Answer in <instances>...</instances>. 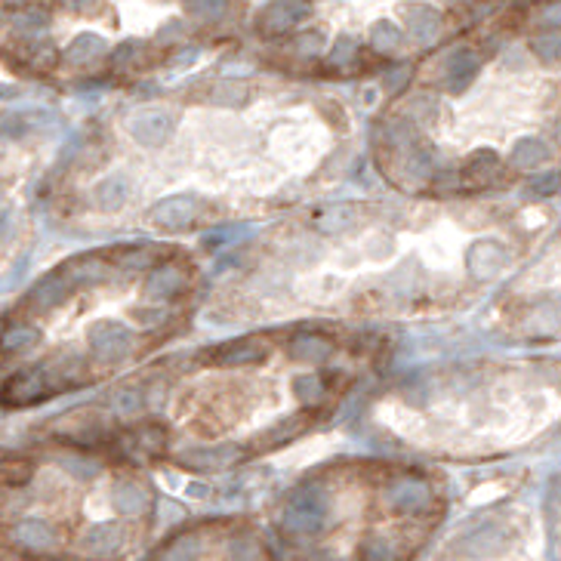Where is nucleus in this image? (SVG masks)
Here are the masks:
<instances>
[{"instance_id": "obj_13", "label": "nucleus", "mask_w": 561, "mask_h": 561, "mask_svg": "<svg viewBox=\"0 0 561 561\" xmlns=\"http://www.w3.org/2000/svg\"><path fill=\"white\" fill-rule=\"evenodd\" d=\"M62 275L71 287H96V284H102V280H109L111 272H109V265L99 263V259H77V263L65 265Z\"/></svg>"}, {"instance_id": "obj_31", "label": "nucleus", "mask_w": 561, "mask_h": 561, "mask_svg": "<svg viewBox=\"0 0 561 561\" xmlns=\"http://www.w3.org/2000/svg\"><path fill=\"white\" fill-rule=\"evenodd\" d=\"M293 44H297L299 56H318V53L324 50V35H321V31H299Z\"/></svg>"}, {"instance_id": "obj_12", "label": "nucleus", "mask_w": 561, "mask_h": 561, "mask_svg": "<svg viewBox=\"0 0 561 561\" xmlns=\"http://www.w3.org/2000/svg\"><path fill=\"white\" fill-rule=\"evenodd\" d=\"M69 293H71V284L65 280V275H46L35 284L28 303L40 312H50L56 309V305H62L65 299H69Z\"/></svg>"}, {"instance_id": "obj_27", "label": "nucleus", "mask_w": 561, "mask_h": 561, "mask_svg": "<svg viewBox=\"0 0 561 561\" xmlns=\"http://www.w3.org/2000/svg\"><path fill=\"white\" fill-rule=\"evenodd\" d=\"M183 4H185V12H191V16L198 19H207V22H216V19H223L225 12H229L225 0H183Z\"/></svg>"}, {"instance_id": "obj_20", "label": "nucleus", "mask_w": 561, "mask_h": 561, "mask_svg": "<svg viewBox=\"0 0 561 561\" xmlns=\"http://www.w3.org/2000/svg\"><path fill=\"white\" fill-rule=\"evenodd\" d=\"M497 170H500V158H497V151H491V149L472 151L469 160H466V179L476 185L491 183V179L497 176Z\"/></svg>"}, {"instance_id": "obj_5", "label": "nucleus", "mask_w": 561, "mask_h": 561, "mask_svg": "<svg viewBox=\"0 0 561 561\" xmlns=\"http://www.w3.org/2000/svg\"><path fill=\"white\" fill-rule=\"evenodd\" d=\"M149 216H151V223L160 225V229H167V232L189 229V225L195 223V216H198V200L191 195L164 198V200H158V204L151 207Z\"/></svg>"}, {"instance_id": "obj_10", "label": "nucleus", "mask_w": 561, "mask_h": 561, "mask_svg": "<svg viewBox=\"0 0 561 561\" xmlns=\"http://www.w3.org/2000/svg\"><path fill=\"white\" fill-rule=\"evenodd\" d=\"M478 77V56L469 50H457L444 62V90L447 93H466L469 84Z\"/></svg>"}, {"instance_id": "obj_23", "label": "nucleus", "mask_w": 561, "mask_h": 561, "mask_svg": "<svg viewBox=\"0 0 561 561\" xmlns=\"http://www.w3.org/2000/svg\"><path fill=\"white\" fill-rule=\"evenodd\" d=\"M401 44H404V35H401V28L395 22H389V19L373 22V28H370V46L373 50L377 53H395Z\"/></svg>"}, {"instance_id": "obj_38", "label": "nucleus", "mask_w": 561, "mask_h": 561, "mask_svg": "<svg viewBox=\"0 0 561 561\" xmlns=\"http://www.w3.org/2000/svg\"><path fill=\"white\" fill-rule=\"evenodd\" d=\"M93 4H96V0H69L71 10H90Z\"/></svg>"}, {"instance_id": "obj_11", "label": "nucleus", "mask_w": 561, "mask_h": 561, "mask_svg": "<svg viewBox=\"0 0 561 561\" xmlns=\"http://www.w3.org/2000/svg\"><path fill=\"white\" fill-rule=\"evenodd\" d=\"M404 25L417 44H432L441 31V16L429 4H411L404 10Z\"/></svg>"}, {"instance_id": "obj_36", "label": "nucleus", "mask_w": 561, "mask_h": 561, "mask_svg": "<svg viewBox=\"0 0 561 561\" xmlns=\"http://www.w3.org/2000/svg\"><path fill=\"white\" fill-rule=\"evenodd\" d=\"M133 318H136L139 324H145V327H158V324H164V321H167V312L164 309H136V312H133Z\"/></svg>"}, {"instance_id": "obj_2", "label": "nucleus", "mask_w": 561, "mask_h": 561, "mask_svg": "<svg viewBox=\"0 0 561 561\" xmlns=\"http://www.w3.org/2000/svg\"><path fill=\"white\" fill-rule=\"evenodd\" d=\"M90 349L102 364H115L133 349V333L120 321H99L90 330Z\"/></svg>"}, {"instance_id": "obj_33", "label": "nucleus", "mask_w": 561, "mask_h": 561, "mask_svg": "<svg viewBox=\"0 0 561 561\" xmlns=\"http://www.w3.org/2000/svg\"><path fill=\"white\" fill-rule=\"evenodd\" d=\"M411 65H398V69H389L383 75V86H386V93H401L407 86V80H411Z\"/></svg>"}, {"instance_id": "obj_25", "label": "nucleus", "mask_w": 561, "mask_h": 561, "mask_svg": "<svg viewBox=\"0 0 561 561\" xmlns=\"http://www.w3.org/2000/svg\"><path fill=\"white\" fill-rule=\"evenodd\" d=\"M213 102L238 109V105L247 102V84H240V80H223V84H216V90H213Z\"/></svg>"}, {"instance_id": "obj_32", "label": "nucleus", "mask_w": 561, "mask_h": 561, "mask_svg": "<svg viewBox=\"0 0 561 561\" xmlns=\"http://www.w3.org/2000/svg\"><path fill=\"white\" fill-rule=\"evenodd\" d=\"M44 28H46V16L40 10H28L16 16V31H22V35H37Z\"/></svg>"}, {"instance_id": "obj_18", "label": "nucleus", "mask_w": 561, "mask_h": 561, "mask_svg": "<svg viewBox=\"0 0 561 561\" xmlns=\"http://www.w3.org/2000/svg\"><path fill=\"white\" fill-rule=\"evenodd\" d=\"M333 352V343L327 337H297L290 346V355L297 361H303V364H321V361H327Z\"/></svg>"}, {"instance_id": "obj_37", "label": "nucleus", "mask_w": 561, "mask_h": 561, "mask_svg": "<svg viewBox=\"0 0 561 561\" xmlns=\"http://www.w3.org/2000/svg\"><path fill=\"white\" fill-rule=\"evenodd\" d=\"M133 53H136V46H133V44L120 46V50L115 53V65H126V62L133 59Z\"/></svg>"}, {"instance_id": "obj_8", "label": "nucleus", "mask_w": 561, "mask_h": 561, "mask_svg": "<svg viewBox=\"0 0 561 561\" xmlns=\"http://www.w3.org/2000/svg\"><path fill=\"white\" fill-rule=\"evenodd\" d=\"M469 272L476 275L478 280H491L493 275H500L506 265V250L503 244H497V240H476V244L469 247Z\"/></svg>"}, {"instance_id": "obj_14", "label": "nucleus", "mask_w": 561, "mask_h": 561, "mask_svg": "<svg viewBox=\"0 0 561 561\" xmlns=\"http://www.w3.org/2000/svg\"><path fill=\"white\" fill-rule=\"evenodd\" d=\"M12 540H16L19 546H25V549H50L53 546V531L46 521L40 518H25L19 521L16 527H12Z\"/></svg>"}, {"instance_id": "obj_7", "label": "nucleus", "mask_w": 561, "mask_h": 561, "mask_svg": "<svg viewBox=\"0 0 561 561\" xmlns=\"http://www.w3.org/2000/svg\"><path fill=\"white\" fill-rule=\"evenodd\" d=\"M244 447L235 441H223V444H207V447H189V451L179 453V463L195 466V469H223L240 459Z\"/></svg>"}, {"instance_id": "obj_21", "label": "nucleus", "mask_w": 561, "mask_h": 561, "mask_svg": "<svg viewBox=\"0 0 561 561\" xmlns=\"http://www.w3.org/2000/svg\"><path fill=\"white\" fill-rule=\"evenodd\" d=\"M355 216H358L355 204H337V207H330V210L321 213L318 229L327 232V235H339V232H346V229L355 225Z\"/></svg>"}, {"instance_id": "obj_16", "label": "nucleus", "mask_w": 561, "mask_h": 561, "mask_svg": "<svg viewBox=\"0 0 561 561\" xmlns=\"http://www.w3.org/2000/svg\"><path fill=\"white\" fill-rule=\"evenodd\" d=\"M93 198H96V207L99 210H120L124 207V200L130 198V179L126 176H109L102 179V183L96 185V191H93Z\"/></svg>"}, {"instance_id": "obj_26", "label": "nucleus", "mask_w": 561, "mask_h": 561, "mask_svg": "<svg viewBox=\"0 0 561 561\" xmlns=\"http://www.w3.org/2000/svg\"><path fill=\"white\" fill-rule=\"evenodd\" d=\"M111 411H115L118 417H136V413L142 411V395H139V389H133V386L118 389L115 395H111Z\"/></svg>"}, {"instance_id": "obj_6", "label": "nucleus", "mask_w": 561, "mask_h": 561, "mask_svg": "<svg viewBox=\"0 0 561 561\" xmlns=\"http://www.w3.org/2000/svg\"><path fill=\"white\" fill-rule=\"evenodd\" d=\"M305 12H309V4H305V0H275V4H269L263 12H259L256 28H259V35H265V37L280 35V31L293 28L297 19H303Z\"/></svg>"}, {"instance_id": "obj_28", "label": "nucleus", "mask_w": 561, "mask_h": 561, "mask_svg": "<svg viewBox=\"0 0 561 561\" xmlns=\"http://www.w3.org/2000/svg\"><path fill=\"white\" fill-rule=\"evenodd\" d=\"M533 53H537L540 59H543L546 65H556L558 62V53H561V44H558V35L552 31V35H540L533 37Z\"/></svg>"}, {"instance_id": "obj_30", "label": "nucleus", "mask_w": 561, "mask_h": 561, "mask_svg": "<svg viewBox=\"0 0 561 561\" xmlns=\"http://www.w3.org/2000/svg\"><path fill=\"white\" fill-rule=\"evenodd\" d=\"M411 111L417 115V120H423V124H435L441 115V105L435 96H419V99H413Z\"/></svg>"}, {"instance_id": "obj_1", "label": "nucleus", "mask_w": 561, "mask_h": 561, "mask_svg": "<svg viewBox=\"0 0 561 561\" xmlns=\"http://www.w3.org/2000/svg\"><path fill=\"white\" fill-rule=\"evenodd\" d=\"M386 503L395 516H423L435 503V493L423 478H398L386 487Z\"/></svg>"}, {"instance_id": "obj_9", "label": "nucleus", "mask_w": 561, "mask_h": 561, "mask_svg": "<svg viewBox=\"0 0 561 561\" xmlns=\"http://www.w3.org/2000/svg\"><path fill=\"white\" fill-rule=\"evenodd\" d=\"M265 355H269V349L259 339H235L229 346H219L210 355V361L216 367H247V364H259Z\"/></svg>"}, {"instance_id": "obj_22", "label": "nucleus", "mask_w": 561, "mask_h": 561, "mask_svg": "<svg viewBox=\"0 0 561 561\" xmlns=\"http://www.w3.org/2000/svg\"><path fill=\"white\" fill-rule=\"evenodd\" d=\"M37 327H31V324H16V327H10V330L0 337V352L4 355H19V352H25V349H31V346L37 343Z\"/></svg>"}, {"instance_id": "obj_34", "label": "nucleus", "mask_w": 561, "mask_h": 561, "mask_svg": "<svg viewBox=\"0 0 561 561\" xmlns=\"http://www.w3.org/2000/svg\"><path fill=\"white\" fill-rule=\"evenodd\" d=\"M352 59H355V40L339 37L337 46H333V53H330V62L333 65H346V62H352Z\"/></svg>"}, {"instance_id": "obj_24", "label": "nucleus", "mask_w": 561, "mask_h": 561, "mask_svg": "<svg viewBox=\"0 0 561 561\" xmlns=\"http://www.w3.org/2000/svg\"><path fill=\"white\" fill-rule=\"evenodd\" d=\"M293 392H297V401L305 407H315L321 398H324V383L315 373H303V377L293 379Z\"/></svg>"}, {"instance_id": "obj_29", "label": "nucleus", "mask_w": 561, "mask_h": 561, "mask_svg": "<svg viewBox=\"0 0 561 561\" xmlns=\"http://www.w3.org/2000/svg\"><path fill=\"white\" fill-rule=\"evenodd\" d=\"M151 259H155V250H151V247H130V250L120 253V265H124V269H130V272L149 269Z\"/></svg>"}, {"instance_id": "obj_3", "label": "nucleus", "mask_w": 561, "mask_h": 561, "mask_svg": "<svg viewBox=\"0 0 561 561\" xmlns=\"http://www.w3.org/2000/svg\"><path fill=\"white\" fill-rule=\"evenodd\" d=\"M173 126H176V118L167 109H142L130 118V136L145 149H160L170 139Z\"/></svg>"}, {"instance_id": "obj_19", "label": "nucleus", "mask_w": 561, "mask_h": 561, "mask_svg": "<svg viewBox=\"0 0 561 561\" xmlns=\"http://www.w3.org/2000/svg\"><path fill=\"white\" fill-rule=\"evenodd\" d=\"M512 164L521 167V170H533V167H540L546 158H549V145L543 142V139L537 136H527V139H518L516 145H512Z\"/></svg>"}, {"instance_id": "obj_35", "label": "nucleus", "mask_w": 561, "mask_h": 561, "mask_svg": "<svg viewBox=\"0 0 561 561\" xmlns=\"http://www.w3.org/2000/svg\"><path fill=\"white\" fill-rule=\"evenodd\" d=\"M556 191H558V173H546V176H540L531 183V195H537V198H549V195H556Z\"/></svg>"}, {"instance_id": "obj_15", "label": "nucleus", "mask_w": 561, "mask_h": 561, "mask_svg": "<svg viewBox=\"0 0 561 561\" xmlns=\"http://www.w3.org/2000/svg\"><path fill=\"white\" fill-rule=\"evenodd\" d=\"M185 284V275L179 265H158L155 272L149 275V280H145V290H149V297H173V293H179Z\"/></svg>"}, {"instance_id": "obj_17", "label": "nucleus", "mask_w": 561, "mask_h": 561, "mask_svg": "<svg viewBox=\"0 0 561 561\" xmlns=\"http://www.w3.org/2000/svg\"><path fill=\"white\" fill-rule=\"evenodd\" d=\"M109 53V44H105L99 35H77L75 40L69 44V50H65V59H69L71 65H86V62H93V59H99V56H105Z\"/></svg>"}, {"instance_id": "obj_4", "label": "nucleus", "mask_w": 561, "mask_h": 561, "mask_svg": "<svg viewBox=\"0 0 561 561\" xmlns=\"http://www.w3.org/2000/svg\"><path fill=\"white\" fill-rule=\"evenodd\" d=\"M50 395V377H46L44 367H28V370H19L16 377L6 379L4 392V404L22 407V404H35V401Z\"/></svg>"}]
</instances>
